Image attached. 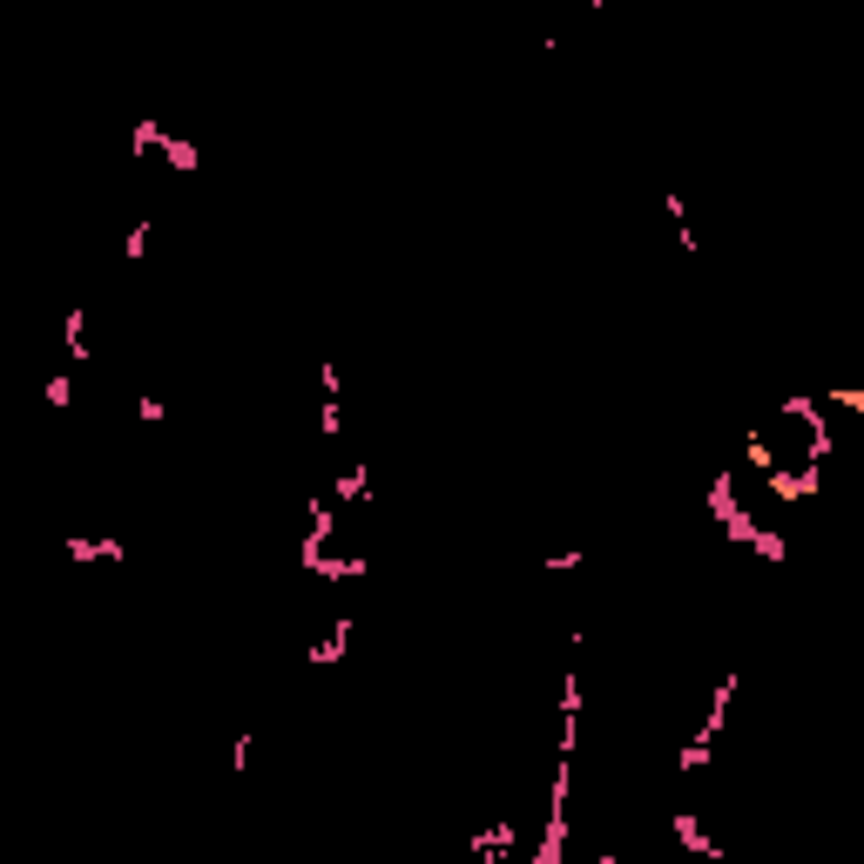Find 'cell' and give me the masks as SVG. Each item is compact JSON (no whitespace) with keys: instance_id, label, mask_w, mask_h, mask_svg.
<instances>
[{"instance_id":"ba28073f","label":"cell","mask_w":864,"mask_h":864,"mask_svg":"<svg viewBox=\"0 0 864 864\" xmlns=\"http://www.w3.org/2000/svg\"><path fill=\"white\" fill-rule=\"evenodd\" d=\"M467 851H473V857H486V864H507V857H513V817L480 824L473 838H467Z\"/></svg>"},{"instance_id":"7402d4cb","label":"cell","mask_w":864,"mask_h":864,"mask_svg":"<svg viewBox=\"0 0 864 864\" xmlns=\"http://www.w3.org/2000/svg\"><path fill=\"white\" fill-rule=\"evenodd\" d=\"M588 561V547H568V554H547V574H568V568H581Z\"/></svg>"},{"instance_id":"52a82bcc","label":"cell","mask_w":864,"mask_h":864,"mask_svg":"<svg viewBox=\"0 0 864 864\" xmlns=\"http://www.w3.org/2000/svg\"><path fill=\"white\" fill-rule=\"evenodd\" d=\"M352 635H358V622H352V614H338V622L312 641V648H304V662H312V669H331V662H345V648H352Z\"/></svg>"},{"instance_id":"7a4b0ae2","label":"cell","mask_w":864,"mask_h":864,"mask_svg":"<svg viewBox=\"0 0 864 864\" xmlns=\"http://www.w3.org/2000/svg\"><path fill=\"white\" fill-rule=\"evenodd\" d=\"M757 486L770 493V500H784V507H804V500H817V493H824V459H804V467H770Z\"/></svg>"},{"instance_id":"277c9868","label":"cell","mask_w":864,"mask_h":864,"mask_svg":"<svg viewBox=\"0 0 864 864\" xmlns=\"http://www.w3.org/2000/svg\"><path fill=\"white\" fill-rule=\"evenodd\" d=\"M723 534H729V541H744V547H757V561H770V568H784V561H790V541H784L777 528H763L757 513L723 520Z\"/></svg>"},{"instance_id":"8fae6325","label":"cell","mask_w":864,"mask_h":864,"mask_svg":"<svg viewBox=\"0 0 864 864\" xmlns=\"http://www.w3.org/2000/svg\"><path fill=\"white\" fill-rule=\"evenodd\" d=\"M61 345H68V365H75V372L96 358V352H88V304H75V312L61 318Z\"/></svg>"},{"instance_id":"3957f363","label":"cell","mask_w":864,"mask_h":864,"mask_svg":"<svg viewBox=\"0 0 864 864\" xmlns=\"http://www.w3.org/2000/svg\"><path fill=\"white\" fill-rule=\"evenodd\" d=\"M331 534H338V500H331V493H312V500H304V547H297L304 574H312L318 554H331Z\"/></svg>"},{"instance_id":"2e32d148","label":"cell","mask_w":864,"mask_h":864,"mask_svg":"<svg viewBox=\"0 0 864 864\" xmlns=\"http://www.w3.org/2000/svg\"><path fill=\"white\" fill-rule=\"evenodd\" d=\"M149 237H156V216H136L129 237H122V264H142L149 257Z\"/></svg>"},{"instance_id":"cb8c5ba5","label":"cell","mask_w":864,"mask_h":864,"mask_svg":"<svg viewBox=\"0 0 864 864\" xmlns=\"http://www.w3.org/2000/svg\"><path fill=\"white\" fill-rule=\"evenodd\" d=\"M588 8H608V0H588Z\"/></svg>"},{"instance_id":"6da1fadb","label":"cell","mask_w":864,"mask_h":864,"mask_svg":"<svg viewBox=\"0 0 864 864\" xmlns=\"http://www.w3.org/2000/svg\"><path fill=\"white\" fill-rule=\"evenodd\" d=\"M790 425H804V446H811V459H830L838 453V432H830V419H824V398H811V392H784V406H777Z\"/></svg>"},{"instance_id":"5b68a950","label":"cell","mask_w":864,"mask_h":864,"mask_svg":"<svg viewBox=\"0 0 864 864\" xmlns=\"http://www.w3.org/2000/svg\"><path fill=\"white\" fill-rule=\"evenodd\" d=\"M702 507H709V520H716V528H723V520H736V513H744V473H736V467L709 473V486H702Z\"/></svg>"},{"instance_id":"d6986e66","label":"cell","mask_w":864,"mask_h":864,"mask_svg":"<svg viewBox=\"0 0 864 864\" xmlns=\"http://www.w3.org/2000/svg\"><path fill=\"white\" fill-rule=\"evenodd\" d=\"M817 398H824V406H838V412H857V419H864V385H824Z\"/></svg>"},{"instance_id":"603a6c76","label":"cell","mask_w":864,"mask_h":864,"mask_svg":"<svg viewBox=\"0 0 864 864\" xmlns=\"http://www.w3.org/2000/svg\"><path fill=\"white\" fill-rule=\"evenodd\" d=\"M136 419H142V425H163V398L142 392V398H136Z\"/></svg>"},{"instance_id":"7c38bea8","label":"cell","mask_w":864,"mask_h":864,"mask_svg":"<svg viewBox=\"0 0 864 864\" xmlns=\"http://www.w3.org/2000/svg\"><path fill=\"white\" fill-rule=\"evenodd\" d=\"M709 763H716V736H709V729H696L689 744L675 750V777H696V770H709Z\"/></svg>"},{"instance_id":"ac0fdd59","label":"cell","mask_w":864,"mask_h":864,"mask_svg":"<svg viewBox=\"0 0 864 864\" xmlns=\"http://www.w3.org/2000/svg\"><path fill=\"white\" fill-rule=\"evenodd\" d=\"M163 136H169L163 122H156V115H142V122H136V136H129V149H136V156H156V149H163Z\"/></svg>"},{"instance_id":"5bb4252c","label":"cell","mask_w":864,"mask_h":864,"mask_svg":"<svg viewBox=\"0 0 864 864\" xmlns=\"http://www.w3.org/2000/svg\"><path fill=\"white\" fill-rule=\"evenodd\" d=\"M662 209H669V224H675V243H683V257H702V237H696V224H689V203L669 190Z\"/></svg>"},{"instance_id":"9c48e42d","label":"cell","mask_w":864,"mask_h":864,"mask_svg":"<svg viewBox=\"0 0 864 864\" xmlns=\"http://www.w3.org/2000/svg\"><path fill=\"white\" fill-rule=\"evenodd\" d=\"M331 500H338V507H365V500H372V467H365V459H352V467L331 480Z\"/></svg>"},{"instance_id":"8992f818","label":"cell","mask_w":864,"mask_h":864,"mask_svg":"<svg viewBox=\"0 0 864 864\" xmlns=\"http://www.w3.org/2000/svg\"><path fill=\"white\" fill-rule=\"evenodd\" d=\"M669 830H675V844H683L689 857H709V864H723V857H729L716 838H709V824H702L696 811H669Z\"/></svg>"},{"instance_id":"e0dca14e","label":"cell","mask_w":864,"mask_h":864,"mask_svg":"<svg viewBox=\"0 0 864 864\" xmlns=\"http://www.w3.org/2000/svg\"><path fill=\"white\" fill-rule=\"evenodd\" d=\"M744 467H750L757 480H763L770 467H777V446H770V440H763V432H750V440H744Z\"/></svg>"},{"instance_id":"9a60e30c","label":"cell","mask_w":864,"mask_h":864,"mask_svg":"<svg viewBox=\"0 0 864 864\" xmlns=\"http://www.w3.org/2000/svg\"><path fill=\"white\" fill-rule=\"evenodd\" d=\"M163 163H169V176H196L203 169V149L190 136H163Z\"/></svg>"},{"instance_id":"30bf717a","label":"cell","mask_w":864,"mask_h":864,"mask_svg":"<svg viewBox=\"0 0 864 864\" xmlns=\"http://www.w3.org/2000/svg\"><path fill=\"white\" fill-rule=\"evenodd\" d=\"M358 574H365V554H318L312 561V581H325V588H345Z\"/></svg>"},{"instance_id":"44dd1931","label":"cell","mask_w":864,"mask_h":864,"mask_svg":"<svg viewBox=\"0 0 864 864\" xmlns=\"http://www.w3.org/2000/svg\"><path fill=\"white\" fill-rule=\"evenodd\" d=\"M251 757H257V736H251V729H243V736H237V744H230V770H237V777H243V770H251Z\"/></svg>"},{"instance_id":"ffe728a7","label":"cell","mask_w":864,"mask_h":864,"mask_svg":"<svg viewBox=\"0 0 864 864\" xmlns=\"http://www.w3.org/2000/svg\"><path fill=\"white\" fill-rule=\"evenodd\" d=\"M41 398H48L54 412H68V406H75V379H68V372H54V379L41 385Z\"/></svg>"},{"instance_id":"4fadbf2b","label":"cell","mask_w":864,"mask_h":864,"mask_svg":"<svg viewBox=\"0 0 864 864\" xmlns=\"http://www.w3.org/2000/svg\"><path fill=\"white\" fill-rule=\"evenodd\" d=\"M61 554H68V561H109V568L129 561V547H122V541H61Z\"/></svg>"}]
</instances>
